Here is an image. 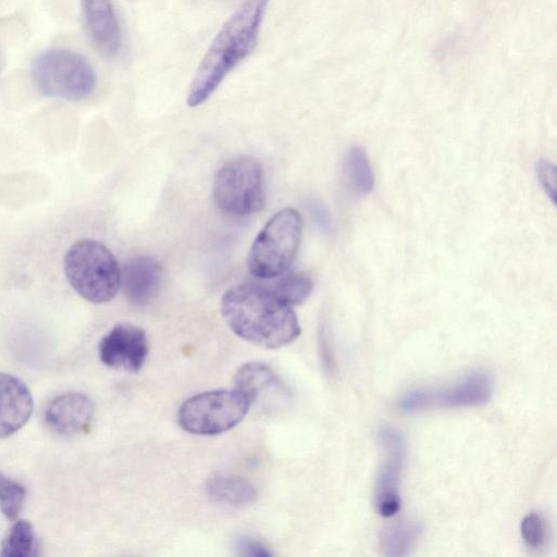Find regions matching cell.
Instances as JSON below:
<instances>
[{"label":"cell","mask_w":557,"mask_h":557,"mask_svg":"<svg viewBox=\"0 0 557 557\" xmlns=\"http://www.w3.org/2000/svg\"><path fill=\"white\" fill-rule=\"evenodd\" d=\"M270 0H244L224 22L205 52L189 85L190 108L205 103L224 78L257 47Z\"/></svg>","instance_id":"6da1fadb"},{"label":"cell","mask_w":557,"mask_h":557,"mask_svg":"<svg viewBox=\"0 0 557 557\" xmlns=\"http://www.w3.org/2000/svg\"><path fill=\"white\" fill-rule=\"evenodd\" d=\"M221 314L240 338L264 348H280L295 341L301 332L288 304L272 289L238 284L221 298Z\"/></svg>","instance_id":"7a4b0ae2"},{"label":"cell","mask_w":557,"mask_h":557,"mask_svg":"<svg viewBox=\"0 0 557 557\" xmlns=\"http://www.w3.org/2000/svg\"><path fill=\"white\" fill-rule=\"evenodd\" d=\"M65 276L84 299L103 304L114 298L121 286V268L114 255L100 242H75L64 257Z\"/></svg>","instance_id":"3957f363"},{"label":"cell","mask_w":557,"mask_h":557,"mask_svg":"<svg viewBox=\"0 0 557 557\" xmlns=\"http://www.w3.org/2000/svg\"><path fill=\"white\" fill-rule=\"evenodd\" d=\"M30 73L42 95L67 101L87 98L97 85L90 62L69 49L52 48L39 52L32 62Z\"/></svg>","instance_id":"277c9868"},{"label":"cell","mask_w":557,"mask_h":557,"mask_svg":"<svg viewBox=\"0 0 557 557\" xmlns=\"http://www.w3.org/2000/svg\"><path fill=\"white\" fill-rule=\"evenodd\" d=\"M301 227V216L295 209L276 212L251 245L247 259L249 271L260 278L283 274L297 255Z\"/></svg>","instance_id":"5b68a950"},{"label":"cell","mask_w":557,"mask_h":557,"mask_svg":"<svg viewBox=\"0 0 557 557\" xmlns=\"http://www.w3.org/2000/svg\"><path fill=\"white\" fill-rule=\"evenodd\" d=\"M250 406V401L236 388L203 392L180 407L177 422L186 432L216 435L237 425Z\"/></svg>","instance_id":"8992f818"},{"label":"cell","mask_w":557,"mask_h":557,"mask_svg":"<svg viewBox=\"0 0 557 557\" xmlns=\"http://www.w3.org/2000/svg\"><path fill=\"white\" fill-rule=\"evenodd\" d=\"M213 199L221 211L244 216L264 206L263 169L251 157H240L224 164L213 182Z\"/></svg>","instance_id":"52a82bcc"},{"label":"cell","mask_w":557,"mask_h":557,"mask_svg":"<svg viewBox=\"0 0 557 557\" xmlns=\"http://www.w3.org/2000/svg\"><path fill=\"white\" fill-rule=\"evenodd\" d=\"M493 391L492 374L486 371H474L451 385L411 391L399 399L398 408L404 412H421L474 407L487 403Z\"/></svg>","instance_id":"ba28073f"},{"label":"cell","mask_w":557,"mask_h":557,"mask_svg":"<svg viewBox=\"0 0 557 557\" xmlns=\"http://www.w3.org/2000/svg\"><path fill=\"white\" fill-rule=\"evenodd\" d=\"M379 440L384 458L375 481L374 503L377 512L388 518L400 508L399 485L406 446L401 433L391 426L380 430Z\"/></svg>","instance_id":"9c48e42d"},{"label":"cell","mask_w":557,"mask_h":557,"mask_svg":"<svg viewBox=\"0 0 557 557\" xmlns=\"http://www.w3.org/2000/svg\"><path fill=\"white\" fill-rule=\"evenodd\" d=\"M148 355V341L143 329L131 323L114 325L99 343V358L109 368L137 372Z\"/></svg>","instance_id":"30bf717a"},{"label":"cell","mask_w":557,"mask_h":557,"mask_svg":"<svg viewBox=\"0 0 557 557\" xmlns=\"http://www.w3.org/2000/svg\"><path fill=\"white\" fill-rule=\"evenodd\" d=\"M94 403L84 393L67 392L55 396L45 409L47 426L61 436L84 433L92 421Z\"/></svg>","instance_id":"8fae6325"},{"label":"cell","mask_w":557,"mask_h":557,"mask_svg":"<svg viewBox=\"0 0 557 557\" xmlns=\"http://www.w3.org/2000/svg\"><path fill=\"white\" fill-rule=\"evenodd\" d=\"M86 33L92 46L106 57L116 55L122 33L111 0H81Z\"/></svg>","instance_id":"7c38bea8"},{"label":"cell","mask_w":557,"mask_h":557,"mask_svg":"<svg viewBox=\"0 0 557 557\" xmlns=\"http://www.w3.org/2000/svg\"><path fill=\"white\" fill-rule=\"evenodd\" d=\"M33 397L18 377L0 372V438L17 432L30 418Z\"/></svg>","instance_id":"4fadbf2b"},{"label":"cell","mask_w":557,"mask_h":557,"mask_svg":"<svg viewBox=\"0 0 557 557\" xmlns=\"http://www.w3.org/2000/svg\"><path fill=\"white\" fill-rule=\"evenodd\" d=\"M161 282L159 263L146 256L127 260L121 268V286L128 301L147 305L157 294Z\"/></svg>","instance_id":"5bb4252c"},{"label":"cell","mask_w":557,"mask_h":557,"mask_svg":"<svg viewBox=\"0 0 557 557\" xmlns=\"http://www.w3.org/2000/svg\"><path fill=\"white\" fill-rule=\"evenodd\" d=\"M208 496L216 504L245 508L257 500V490L248 480L233 474H218L206 484Z\"/></svg>","instance_id":"9a60e30c"},{"label":"cell","mask_w":557,"mask_h":557,"mask_svg":"<svg viewBox=\"0 0 557 557\" xmlns=\"http://www.w3.org/2000/svg\"><path fill=\"white\" fill-rule=\"evenodd\" d=\"M235 388L250 404L256 403L265 393L282 388L281 381L274 371L265 363L251 361L242 364L235 373Z\"/></svg>","instance_id":"2e32d148"},{"label":"cell","mask_w":557,"mask_h":557,"mask_svg":"<svg viewBox=\"0 0 557 557\" xmlns=\"http://www.w3.org/2000/svg\"><path fill=\"white\" fill-rule=\"evenodd\" d=\"M423 527L418 521H403L387 530L382 539V550L386 556H405L418 542Z\"/></svg>","instance_id":"e0dca14e"},{"label":"cell","mask_w":557,"mask_h":557,"mask_svg":"<svg viewBox=\"0 0 557 557\" xmlns=\"http://www.w3.org/2000/svg\"><path fill=\"white\" fill-rule=\"evenodd\" d=\"M38 544L33 525L25 520L15 521L1 543L0 555L4 557H29L36 555Z\"/></svg>","instance_id":"ac0fdd59"},{"label":"cell","mask_w":557,"mask_h":557,"mask_svg":"<svg viewBox=\"0 0 557 557\" xmlns=\"http://www.w3.org/2000/svg\"><path fill=\"white\" fill-rule=\"evenodd\" d=\"M345 176L352 191L358 195L369 194L374 185L371 164L366 152L359 148H352L345 161Z\"/></svg>","instance_id":"d6986e66"},{"label":"cell","mask_w":557,"mask_h":557,"mask_svg":"<svg viewBox=\"0 0 557 557\" xmlns=\"http://www.w3.org/2000/svg\"><path fill=\"white\" fill-rule=\"evenodd\" d=\"M26 497L25 486L0 471V510L9 520L21 512Z\"/></svg>","instance_id":"ffe728a7"},{"label":"cell","mask_w":557,"mask_h":557,"mask_svg":"<svg viewBox=\"0 0 557 557\" xmlns=\"http://www.w3.org/2000/svg\"><path fill=\"white\" fill-rule=\"evenodd\" d=\"M312 281L301 274H290L278 281L271 288L283 301L290 305L302 304L311 294Z\"/></svg>","instance_id":"44dd1931"},{"label":"cell","mask_w":557,"mask_h":557,"mask_svg":"<svg viewBox=\"0 0 557 557\" xmlns=\"http://www.w3.org/2000/svg\"><path fill=\"white\" fill-rule=\"evenodd\" d=\"M520 531L523 541L530 547H540L545 541V523L536 513H530L522 519Z\"/></svg>","instance_id":"7402d4cb"},{"label":"cell","mask_w":557,"mask_h":557,"mask_svg":"<svg viewBox=\"0 0 557 557\" xmlns=\"http://www.w3.org/2000/svg\"><path fill=\"white\" fill-rule=\"evenodd\" d=\"M235 549L242 556L268 557L272 555L262 543L247 536L236 540Z\"/></svg>","instance_id":"603a6c76"},{"label":"cell","mask_w":557,"mask_h":557,"mask_svg":"<svg viewBox=\"0 0 557 557\" xmlns=\"http://www.w3.org/2000/svg\"><path fill=\"white\" fill-rule=\"evenodd\" d=\"M537 177L547 193V195L554 200L555 199V191H556V169L554 165L546 161H540L537 163Z\"/></svg>","instance_id":"cb8c5ba5"},{"label":"cell","mask_w":557,"mask_h":557,"mask_svg":"<svg viewBox=\"0 0 557 557\" xmlns=\"http://www.w3.org/2000/svg\"><path fill=\"white\" fill-rule=\"evenodd\" d=\"M309 211L314 219L315 223L324 231H330L332 227V219L327 209L319 201L311 200L309 202Z\"/></svg>","instance_id":"d4e9b609"}]
</instances>
